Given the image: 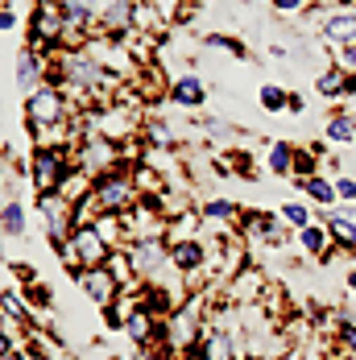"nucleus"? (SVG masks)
Returning a JSON list of instances; mask_svg holds the SVG:
<instances>
[{
	"instance_id": "19",
	"label": "nucleus",
	"mask_w": 356,
	"mask_h": 360,
	"mask_svg": "<svg viewBox=\"0 0 356 360\" xmlns=\"http://www.w3.org/2000/svg\"><path fill=\"white\" fill-rule=\"evenodd\" d=\"M199 348H203V356H208V360H245V356H241L236 335H232V331H220V327H208V331H203Z\"/></svg>"
},
{
	"instance_id": "26",
	"label": "nucleus",
	"mask_w": 356,
	"mask_h": 360,
	"mask_svg": "<svg viewBox=\"0 0 356 360\" xmlns=\"http://www.w3.org/2000/svg\"><path fill=\"white\" fill-rule=\"evenodd\" d=\"M141 137H145L149 149H174V145H178V137L170 133V124H166V120H145Z\"/></svg>"
},
{
	"instance_id": "43",
	"label": "nucleus",
	"mask_w": 356,
	"mask_h": 360,
	"mask_svg": "<svg viewBox=\"0 0 356 360\" xmlns=\"http://www.w3.org/2000/svg\"><path fill=\"white\" fill-rule=\"evenodd\" d=\"M174 360H208V356H203V348H199V344H191V348H186V352H178Z\"/></svg>"
},
{
	"instance_id": "5",
	"label": "nucleus",
	"mask_w": 356,
	"mask_h": 360,
	"mask_svg": "<svg viewBox=\"0 0 356 360\" xmlns=\"http://www.w3.org/2000/svg\"><path fill=\"white\" fill-rule=\"evenodd\" d=\"M75 166H79L83 174H91V179L112 174V170H129L125 158H120V145L100 137V133H87L83 141L75 145Z\"/></svg>"
},
{
	"instance_id": "1",
	"label": "nucleus",
	"mask_w": 356,
	"mask_h": 360,
	"mask_svg": "<svg viewBox=\"0 0 356 360\" xmlns=\"http://www.w3.org/2000/svg\"><path fill=\"white\" fill-rule=\"evenodd\" d=\"M133 203H137V191H133V179H129V170H112V174H100V179H91V195H87V203L75 212V224H87L91 216H100V212L125 216Z\"/></svg>"
},
{
	"instance_id": "9",
	"label": "nucleus",
	"mask_w": 356,
	"mask_h": 360,
	"mask_svg": "<svg viewBox=\"0 0 356 360\" xmlns=\"http://www.w3.org/2000/svg\"><path fill=\"white\" fill-rule=\"evenodd\" d=\"M37 212L46 219V236H50V245H58V240H67L75 232V203H67L63 195H37Z\"/></svg>"
},
{
	"instance_id": "34",
	"label": "nucleus",
	"mask_w": 356,
	"mask_h": 360,
	"mask_svg": "<svg viewBox=\"0 0 356 360\" xmlns=\"http://www.w3.org/2000/svg\"><path fill=\"white\" fill-rule=\"evenodd\" d=\"M153 8H158V17L170 25V21H178V17H186V0H149Z\"/></svg>"
},
{
	"instance_id": "27",
	"label": "nucleus",
	"mask_w": 356,
	"mask_h": 360,
	"mask_svg": "<svg viewBox=\"0 0 356 360\" xmlns=\"http://www.w3.org/2000/svg\"><path fill=\"white\" fill-rule=\"evenodd\" d=\"M265 166H269V174L290 179V166H294V145H290V141H274V145H269V158H265Z\"/></svg>"
},
{
	"instance_id": "36",
	"label": "nucleus",
	"mask_w": 356,
	"mask_h": 360,
	"mask_svg": "<svg viewBox=\"0 0 356 360\" xmlns=\"http://www.w3.org/2000/svg\"><path fill=\"white\" fill-rule=\"evenodd\" d=\"M336 195H340L344 203H356V179H348V174H340V179H336Z\"/></svg>"
},
{
	"instance_id": "40",
	"label": "nucleus",
	"mask_w": 356,
	"mask_h": 360,
	"mask_svg": "<svg viewBox=\"0 0 356 360\" xmlns=\"http://www.w3.org/2000/svg\"><path fill=\"white\" fill-rule=\"evenodd\" d=\"M340 67L356 71V46H344V50H340Z\"/></svg>"
},
{
	"instance_id": "22",
	"label": "nucleus",
	"mask_w": 356,
	"mask_h": 360,
	"mask_svg": "<svg viewBox=\"0 0 356 360\" xmlns=\"http://www.w3.org/2000/svg\"><path fill=\"white\" fill-rule=\"evenodd\" d=\"M87 224H91V228L104 236L112 249H125V245H129V236H125V219H120V216H112V212H100V216H91Z\"/></svg>"
},
{
	"instance_id": "21",
	"label": "nucleus",
	"mask_w": 356,
	"mask_h": 360,
	"mask_svg": "<svg viewBox=\"0 0 356 360\" xmlns=\"http://www.w3.org/2000/svg\"><path fill=\"white\" fill-rule=\"evenodd\" d=\"M208 228V219L199 216V207H186L182 216L166 224V245H182V240H199V232Z\"/></svg>"
},
{
	"instance_id": "39",
	"label": "nucleus",
	"mask_w": 356,
	"mask_h": 360,
	"mask_svg": "<svg viewBox=\"0 0 356 360\" xmlns=\"http://www.w3.org/2000/svg\"><path fill=\"white\" fill-rule=\"evenodd\" d=\"M286 108L294 112V116H303V112H307V100H303L298 91H290V100H286Z\"/></svg>"
},
{
	"instance_id": "41",
	"label": "nucleus",
	"mask_w": 356,
	"mask_h": 360,
	"mask_svg": "<svg viewBox=\"0 0 356 360\" xmlns=\"http://www.w3.org/2000/svg\"><path fill=\"white\" fill-rule=\"evenodd\" d=\"M13 274H17V278H21L25 286H30V282H37V274L30 269V265H17V261H13Z\"/></svg>"
},
{
	"instance_id": "46",
	"label": "nucleus",
	"mask_w": 356,
	"mask_h": 360,
	"mask_svg": "<svg viewBox=\"0 0 356 360\" xmlns=\"http://www.w3.org/2000/svg\"><path fill=\"white\" fill-rule=\"evenodd\" d=\"M34 4H63V0H34Z\"/></svg>"
},
{
	"instance_id": "38",
	"label": "nucleus",
	"mask_w": 356,
	"mask_h": 360,
	"mask_svg": "<svg viewBox=\"0 0 356 360\" xmlns=\"http://www.w3.org/2000/svg\"><path fill=\"white\" fill-rule=\"evenodd\" d=\"M199 129H208V137H228V133H232V124H228V120H220V116H215V120H203Z\"/></svg>"
},
{
	"instance_id": "12",
	"label": "nucleus",
	"mask_w": 356,
	"mask_h": 360,
	"mask_svg": "<svg viewBox=\"0 0 356 360\" xmlns=\"http://www.w3.org/2000/svg\"><path fill=\"white\" fill-rule=\"evenodd\" d=\"M315 91H319L323 100H348V96H356V71L340 67V63H327L315 75Z\"/></svg>"
},
{
	"instance_id": "25",
	"label": "nucleus",
	"mask_w": 356,
	"mask_h": 360,
	"mask_svg": "<svg viewBox=\"0 0 356 360\" xmlns=\"http://www.w3.org/2000/svg\"><path fill=\"white\" fill-rule=\"evenodd\" d=\"M327 141L331 145H348V141H356V116L352 112H336L331 120H327Z\"/></svg>"
},
{
	"instance_id": "32",
	"label": "nucleus",
	"mask_w": 356,
	"mask_h": 360,
	"mask_svg": "<svg viewBox=\"0 0 356 360\" xmlns=\"http://www.w3.org/2000/svg\"><path fill=\"white\" fill-rule=\"evenodd\" d=\"M21 294H25V302H30L34 311H50V307H54V298H50V290L42 286V282H30V286L21 290Z\"/></svg>"
},
{
	"instance_id": "44",
	"label": "nucleus",
	"mask_w": 356,
	"mask_h": 360,
	"mask_svg": "<svg viewBox=\"0 0 356 360\" xmlns=\"http://www.w3.org/2000/svg\"><path fill=\"white\" fill-rule=\"evenodd\" d=\"M0 360H34V356H30V352H25V344H21V348H13L8 356H0Z\"/></svg>"
},
{
	"instance_id": "8",
	"label": "nucleus",
	"mask_w": 356,
	"mask_h": 360,
	"mask_svg": "<svg viewBox=\"0 0 356 360\" xmlns=\"http://www.w3.org/2000/svg\"><path fill=\"white\" fill-rule=\"evenodd\" d=\"M125 257H129L137 282H149V278L170 261V245H166V236H153V240H129V245H125Z\"/></svg>"
},
{
	"instance_id": "45",
	"label": "nucleus",
	"mask_w": 356,
	"mask_h": 360,
	"mask_svg": "<svg viewBox=\"0 0 356 360\" xmlns=\"http://www.w3.org/2000/svg\"><path fill=\"white\" fill-rule=\"evenodd\" d=\"M348 290H356V269H352V274H348Z\"/></svg>"
},
{
	"instance_id": "37",
	"label": "nucleus",
	"mask_w": 356,
	"mask_h": 360,
	"mask_svg": "<svg viewBox=\"0 0 356 360\" xmlns=\"http://www.w3.org/2000/svg\"><path fill=\"white\" fill-rule=\"evenodd\" d=\"M13 331H17V327H13V323H0V356H8L13 348H21V344L13 340Z\"/></svg>"
},
{
	"instance_id": "2",
	"label": "nucleus",
	"mask_w": 356,
	"mask_h": 360,
	"mask_svg": "<svg viewBox=\"0 0 356 360\" xmlns=\"http://www.w3.org/2000/svg\"><path fill=\"white\" fill-rule=\"evenodd\" d=\"M25 124L37 129V124H63V120H83L79 108L71 104V96L63 91V87H54V83H42L34 87L30 96H25Z\"/></svg>"
},
{
	"instance_id": "18",
	"label": "nucleus",
	"mask_w": 356,
	"mask_h": 360,
	"mask_svg": "<svg viewBox=\"0 0 356 360\" xmlns=\"http://www.w3.org/2000/svg\"><path fill=\"white\" fill-rule=\"evenodd\" d=\"M298 245H303V252H307V257H319V261H327V257L336 252L331 228H327V224H319V219H311L307 228H298Z\"/></svg>"
},
{
	"instance_id": "4",
	"label": "nucleus",
	"mask_w": 356,
	"mask_h": 360,
	"mask_svg": "<svg viewBox=\"0 0 356 360\" xmlns=\"http://www.w3.org/2000/svg\"><path fill=\"white\" fill-rule=\"evenodd\" d=\"M63 34H67L63 4H34V13H30V50L54 58L63 50Z\"/></svg>"
},
{
	"instance_id": "47",
	"label": "nucleus",
	"mask_w": 356,
	"mask_h": 360,
	"mask_svg": "<svg viewBox=\"0 0 356 360\" xmlns=\"http://www.w3.org/2000/svg\"><path fill=\"white\" fill-rule=\"evenodd\" d=\"M37 360H54V356H37Z\"/></svg>"
},
{
	"instance_id": "31",
	"label": "nucleus",
	"mask_w": 356,
	"mask_h": 360,
	"mask_svg": "<svg viewBox=\"0 0 356 360\" xmlns=\"http://www.w3.org/2000/svg\"><path fill=\"white\" fill-rule=\"evenodd\" d=\"M278 216H282L286 224H290V228L298 232V228H307V224L315 219V212H311L307 203H286V207H282V212H278Z\"/></svg>"
},
{
	"instance_id": "20",
	"label": "nucleus",
	"mask_w": 356,
	"mask_h": 360,
	"mask_svg": "<svg viewBox=\"0 0 356 360\" xmlns=\"http://www.w3.org/2000/svg\"><path fill=\"white\" fill-rule=\"evenodd\" d=\"M129 179H133L137 199H158V195L166 191V179H162V170H158L153 162H133V166H129Z\"/></svg>"
},
{
	"instance_id": "42",
	"label": "nucleus",
	"mask_w": 356,
	"mask_h": 360,
	"mask_svg": "<svg viewBox=\"0 0 356 360\" xmlns=\"http://www.w3.org/2000/svg\"><path fill=\"white\" fill-rule=\"evenodd\" d=\"M0 30H17V13L13 8H0Z\"/></svg>"
},
{
	"instance_id": "33",
	"label": "nucleus",
	"mask_w": 356,
	"mask_h": 360,
	"mask_svg": "<svg viewBox=\"0 0 356 360\" xmlns=\"http://www.w3.org/2000/svg\"><path fill=\"white\" fill-rule=\"evenodd\" d=\"M336 335H340V352L356 360V323L352 319H340L336 323Z\"/></svg>"
},
{
	"instance_id": "28",
	"label": "nucleus",
	"mask_w": 356,
	"mask_h": 360,
	"mask_svg": "<svg viewBox=\"0 0 356 360\" xmlns=\"http://www.w3.org/2000/svg\"><path fill=\"white\" fill-rule=\"evenodd\" d=\"M0 232L4 236H21L25 232V207H21V199H8L0 207Z\"/></svg>"
},
{
	"instance_id": "35",
	"label": "nucleus",
	"mask_w": 356,
	"mask_h": 360,
	"mask_svg": "<svg viewBox=\"0 0 356 360\" xmlns=\"http://www.w3.org/2000/svg\"><path fill=\"white\" fill-rule=\"evenodd\" d=\"M274 4V13H282V17H294V13H307L315 0H269Z\"/></svg>"
},
{
	"instance_id": "17",
	"label": "nucleus",
	"mask_w": 356,
	"mask_h": 360,
	"mask_svg": "<svg viewBox=\"0 0 356 360\" xmlns=\"http://www.w3.org/2000/svg\"><path fill=\"white\" fill-rule=\"evenodd\" d=\"M46 71H50V58H46V54H37V50H30V46L17 54V87H21L25 96L46 83Z\"/></svg>"
},
{
	"instance_id": "24",
	"label": "nucleus",
	"mask_w": 356,
	"mask_h": 360,
	"mask_svg": "<svg viewBox=\"0 0 356 360\" xmlns=\"http://www.w3.org/2000/svg\"><path fill=\"white\" fill-rule=\"evenodd\" d=\"M319 166H323V158L311 149V145H294V166H290V179H294V182L315 179V174H319Z\"/></svg>"
},
{
	"instance_id": "29",
	"label": "nucleus",
	"mask_w": 356,
	"mask_h": 360,
	"mask_svg": "<svg viewBox=\"0 0 356 360\" xmlns=\"http://www.w3.org/2000/svg\"><path fill=\"white\" fill-rule=\"evenodd\" d=\"M203 41H208L212 50H224V54H232L236 63H245V58H249V46H245L241 37H232V34H208Z\"/></svg>"
},
{
	"instance_id": "14",
	"label": "nucleus",
	"mask_w": 356,
	"mask_h": 360,
	"mask_svg": "<svg viewBox=\"0 0 356 360\" xmlns=\"http://www.w3.org/2000/svg\"><path fill=\"white\" fill-rule=\"evenodd\" d=\"M0 315H4V323L21 327V335L42 331V327H37L34 307H30V302H25V294H17V290H0Z\"/></svg>"
},
{
	"instance_id": "7",
	"label": "nucleus",
	"mask_w": 356,
	"mask_h": 360,
	"mask_svg": "<svg viewBox=\"0 0 356 360\" xmlns=\"http://www.w3.org/2000/svg\"><path fill=\"white\" fill-rule=\"evenodd\" d=\"M220 290H224L220 298H224V302H232V307H257V302H261V294L269 290V282H265V274H261L257 265H241V269H236V274H232Z\"/></svg>"
},
{
	"instance_id": "30",
	"label": "nucleus",
	"mask_w": 356,
	"mask_h": 360,
	"mask_svg": "<svg viewBox=\"0 0 356 360\" xmlns=\"http://www.w3.org/2000/svg\"><path fill=\"white\" fill-rule=\"evenodd\" d=\"M257 100H261V108H265V112H286V100H290V91H286L282 83H265V87L257 91Z\"/></svg>"
},
{
	"instance_id": "3",
	"label": "nucleus",
	"mask_w": 356,
	"mask_h": 360,
	"mask_svg": "<svg viewBox=\"0 0 356 360\" xmlns=\"http://www.w3.org/2000/svg\"><path fill=\"white\" fill-rule=\"evenodd\" d=\"M75 170V149H34L30 153V182L37 195H58Z\"/></svg>"
},
{
	"instance_id": "11",
	"label": "nucleus",
	"mask_w": 356,
	"mask_h": 360,
	"mask_svg": "<svg viewBox=\"0 0 356 360\" xmlns=\"http://www.w3.org/2000/svg\"><path fill=\"white\" fill-rule=\"evenodd\" d=\"M71 245L75 252H79V261H83V269H96V265H108L112 261V245H108L104 236L91 228V224H75V232H71Z\"/></svg>"
},
{
	"instance_id": "13",
	"label": "nucleus",
	"mask_w": 356,
	"mask_h": 360,
	"mask_svg": "<svg viewBox=\"0 0 356 360\" xmlns=\"http://www.w3.org/2000/svg\"><path fill=\"white\" fill-rule=\"evenodd\" d=\"M319 37L327 46L344 50V46H356V8H340V13H327L319 21Z\"/></svg>"
},
{
	"instance_id": "6",
	"label": "nucleus",
	"mask_w": 356,
	"mask_h": 360,
	"mask_svg": "<svg viewBox=\"0 0 356 360\" xmlns=\"http://www.w3.org/2000/svg\"><path fill=\"white\" fill-rule=\"evenodd\" d=\"M241 240L245 245H269V249H282L286 245V219L282 216H269V212H245L241 216Z\"/></svg>"
},
{
	"instance_id": "16",
	"label": "nucleus",
	"mask_w": 356,
	"mask_h": 360,
	"mask_svg": "<svg viewBox=\"0 0 356 360\" xmlns=\"http://www.w3.org/2000/svg\"><path fill=\"white\" fill-rule=\"evenodd\" d=\"M166 100L178 104V108H186V112H199L208 104V87H203L199 75H178L174 83H170V96H166Z\"/></svg>"
},
{
	"instance_id": "23",
	"label": "nucleus",
	"mask_w": 356,
	"mask_h": 360,
	"mask_svg": "<svg viewBox=\"0 0 356 360\" xmlns=\"http://www.w3.org/2000/svg\"><path fill=\"white\" fill-rule=\"evenodd\" d=\"M294 186H298L315 207H331V203L340 199V195H336V179H323V174H315V179H307V182H294Z\"/></svg>"
},
{
	"instance_id": "10",
	"label": "nucleus",
	"mask_w": 356,
	"mask_h": 360,
	"mask_svg": "<svg viewBox=\"0 0 356 360\" xmlns=\"http://www.w3.org/2000/svg\"><path fill=\"white\" fill-rule=\"evenodd\" d=\"M79 290L104 311V307H112V302H120L125 298V286H120V278L112 274V265H96V269H83L79 274Z\"/></svg>"
},
{
	"instance_id": "15",
	"label": "nucleus",
	"mask_w": 356,
	"mask_h": 360,
	"mask_svg": "<svg viewBox=\"0 0 356 360\" xmlns=\"http://www.w3.org/2000/svg\"><path fill=\"white\" fill-rule=\"evenodd\" d=\"M199 216L208 219V228H212V232H220V228L228 232V228H236V224H241L245 212H241V203H232V199H224V195H208V199L199 203Z\"/></svg>"
}]
</instances>
